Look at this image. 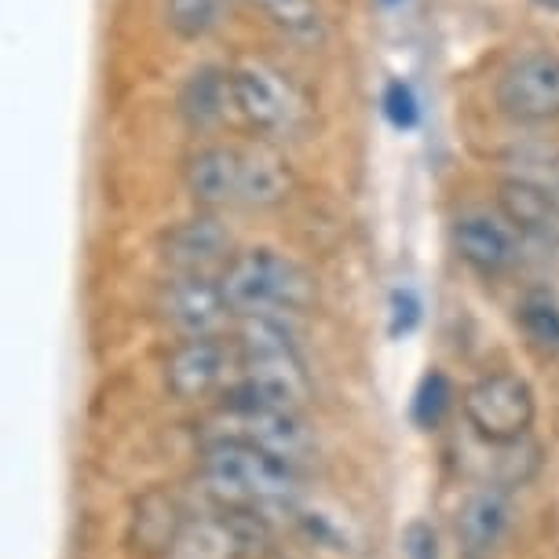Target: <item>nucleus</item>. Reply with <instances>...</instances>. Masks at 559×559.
<instances>
[{
    "mask_svg": "<svg viewBox=\"0 0 559 559\" xmlns=\"http://www.w3.org/2000/svg\"><path fill=\"white\" fill-rule=\"evenodd\" d=\"M238 381L227 406L238 409H289L300 414L311 399V381L297 344L282 319H246L238 336Z\"/></svg>",
    "mask_w": 559,
    "mask_h": 559,
    "instance_id": "obj_1",
    "label": "nucleus"
},
{
    "mask_svg": "<svg viewBox=\"0 0 559 559\" xmlns=\"http://www.w3.org/2000/svg\"><path fill=\"white\" fill-rule=\"evenodd\" d=\"M289 183L286 162L260 146H205L187 162V191L213 209L278 205L289 194Z\"/></svg>",
    "mask_w": 559,
    "mask_h": 559,
    "instance_id": "obj_2",
    "label": "nucleus"
},
{
    "mask_svg": "<svg viewBox=\"0 0 559 559\" xmlns=\"http://www.w3.org/2000/svg\"><path fill=\"white\" fill-rule=\"evenodd\" d=\"M205 490L238 512L282 509L300 490L297 464L238 439H216L202 453Z\"/></svg>",
    "mask_w": 559,
    "mask_h": 559,
    "instance_id": "obj_3",
    "label": "nucleus"
},
{
    "mask_svg": "<svg viewBox=\"0 0 559 559\" xmlns=\"http://www.w3.org/2000/svg\"><path fill=\"white\" fill-rule=\"evenodd\" d=\"M219 289L235 319H286L314 304V278L278 249H246L219 271Z\"/></svg>",
    "mask_w": 559,
    "mask_h": 559,
    "instance_id": "obj_4",
    "label": "nucleus"
},
{
    "mask_svg": "<svg viewBox=\"0 0 559 559\" xmlns=\"http://www.w3.org/2000/svg\"><path fill=\"white\" fill-rule=\"evenodd\" d=\"M461 409L472 431L487 439L490 447H515L531 431L537 403L531 384L520 373L498 369V373H487L476 384H468V392L461 395Z\"/></svg>",
    "mask_w": 559,
    "mask_h": 559,
    "instance_id": "obj_5",
    "label": "nucleus"
},
{
    "mask_svg": "<svg viewBox=\"0 0 559 559\" xmlns=\"http://www.w3.org/2000/svg\"><path fill=\"white\" fill-rule=\"evenodd\" d=\"M235 114L260 135H293L304 124V99L297 88L263 62L230 70Z\"/></svg>",
    "mask_w": 559,
    "mask_h": 559,
    "instance_id": "obj_6",
    "label": "nucleus"
},
{
    "mask_svg": "<svg viewBox=\"0 0 559 559\" xmlns=\"http://www.w3.org/2000/svg\"><path fill=\"white\" fill-rule=\"evenodd\" d=\"M498 107L520 124H545L559 118V56L523 51L498 78Z\"/></svg>",
    "mask_w": 559,
    "mask_h": 559,
    "instance_id": "obj_7",
    "label": "nucleus"
},
{
    "mask_svg": "<svg viewBox=\"0 0 559 559\" xmlns=\"http://www.w3.org/2000/svg\"><path fill=\"white\" fill-rule=\"evenodd\" d=\"M165 325L179 333L183 341H209V336H224L235 311L219 289V278L213 282L209 274H176L165 282L162 297H157Z\"/></svg>",
    "mask_w": 559,
    "mask_h": 559,
    "instance_id": "obj_8",
    "label": "nucleus"
},
{
    "mask_svg": "<svg viewBox=\"0 0 559 559\" xmlns=\"http://www.w3.org/2000/svg\"><path fill=\"white\" fill-rule=\"evenodd\" d=\"M238 344L224 336L209 341H183L165 362V388L176 399H205L219 388H235L238 381Z\"/></svg>",
    "mask_w": 559,
    "mask_h": 559,
    "instance_id": "obj_9",
    "label": "nucleus"
},
{
    "mask_svg": "<svg viewBox=\"0 0 559 559\" xmlns=\"http://www.w3.org/2000/svg\"><path fill=\"white\" fill-rule=\"evenodd\" d=\"M453 249L479 274H504L523 257V230L504 213L468 209L453 219Z\"/></svg>",
    "mask_w": 559,
    "mask_h": 559,
    "instance_id": "obj_10",
    "label": "nucleus"
},
{
    "mask_svg": "<svg viewBox=\"0 0 559 559\" xmlns=\"http://www.w3.org/2000/svg\"><path fill=\"white\" fill-rule=\"evenodd\" d=\"M219 439H238L249 447H260L274 453V457L297 464L311 453L314 439L308 425L300 420V414L289 409H238L227 406V431Z\"/></svg>",
    "mask_w": 559,
    "mask_h": 559,
    "instance_id": "obj_11",
    "label": "nucleus"
},
{
    "mask_svg": "<svg viewBox=\"0 0 559 559\" xmlns=\"http://www.w3.org/2000/svg\"><path fill=\"white\" fill-rule=\"evenodd\" d=\"M512 531V493L501 483H487V487L472 490L457 512V537L461 548L472 559L490 556L493 548L504 542Z\"/></svg>",
    "mask_w": 559,
    "mask_h": 559,
    "instance_id": "obj_12",
    "label": "nucleus"
},
{
    "mask_svg": "<svg viewBox=\"0 0 559 559\" xmlns=\"http://www.w3.org/2000/svg\"><path fill=\"white\" fill-rule=\"evenodd\" d=\"M246 526L235 515H198L179 531L168 559H241L246 556Z\"/></svg>",
    "mask_w": 559,
    "mask_h": 559,
    "instance_id": "obj_13",
    "label": "nucleus"
},
{
    "mask_svg": "<svg viewBox=\"0 0 559 559\" xmlns=\"http://www.w3.org/2000/svg\"><path fill=\"white\" fill-rule=\"evenodd\" d=\"M230 252V235L216 219H191V224L176 227L168 235V263L179 274H205L209 263L227 260Z\"/></svg>",
    "mask_w": 559,
    "mask_h": 559,
    "instance_id": "obj_14",
    "label": "nucleus"
},
{
    "mask_svg": "<svg viewBox=\"0 0 559 559\" xmlns=\"http://www.w3.org/2000/svg\"><path fill=\"white\" fill-rule=\"evenodd\" d=\"M179 110L194 129H213L235 110V88H230V73L224 70H198L179 92Z\"/></svg>",
    "mask_w": 559,
    "mask_h": 559,
    "instance_id": "obj_15",
    "label": "nucleus"
},
{
    "mask_svg": "<svg viewBox=\"0 0 559 559\" xmlns=\"http://www.w3.org/2000/svg\"><path fill=\"white\" fill-rule=\"evenodd\" d=\"M183 523H187L183 512H179V504L173 498H165V493H151V498H143L140 509H135L132 537L140 542L143 556L168 559L179 531H183Z\"/></svg>",
    "mask_w": 559,
    "mask_h": 559,
    "instance_id": "obj_16",
    "label": "nucleus"
},
{
    "mask_svg": "<svg viewBox=\"0 0 559 559\" xmlns=\"http://www.w3.org/2000/svg\"><path fill=\"white\" fill-rule=\"evenodd\" d=\"M520 325L523 336L534 352L542 355H559V300L552 293H526L520 300Z\"/></svg>",
    "mask_w": 559,
    "mask_h": 559,
    "instance_id": "obj_17",
    "label": "nucleus"
},
{
    "mask_svg": "<svg viewBox=\"0 0 559 559\" xmlns=\"http://www.w3.org/2000/svg\"><path fill=\"white\" fill-rule=\"evenodd\" d=\"M274 26H282L297 40L322 37V8L319 0H252Z\"/></svg>",
    "mask_w": 559,
    "mask_h": 559,
    "instance_id": "obj_18",
    "label": "nucleus"
},
{
    "mask_svg": "<svg viewBox=\"0 0 559 559\" xmlns=\"http://www.w3.org/2000/svg\"><path fill=\"white\" fill-rule=\"evenodd\" d=\"M531 183L534 191H542L548 202L559 209V151L556 146H526L515 154V176Z\"/></svg>",
    "mask_w": 559,
    "mask_h": 559,
    "instance_id": "obj_19",
    "label": "nucleus"
},
{
    "mask_svg": "<svg viewBox=\"0 0 559 559\" xmlns=\"http://www.w3.org/2000/svg\"><path fill=\"white\" fill-rule=\"evenodd\" d=\"M224 0H165V19L179 37L194 40L219 26Z\"/></svg>",
    "mask_w": 559,
    "mask_h": 559,
    "instance_id": "obj_20",
    "label": "nucleus"
},
{
    "mask_svg": "<svg viewBox=\"0 0 559 559\" xmlns=\"http://www.w3.org/2000/svg\"><path fill=\"white\" fill-rule=\"evenodd\" d=\"M450 399H453V388L447 377L439 373V369H431V373L420 381L417 388V399H414V420L420 428H436L442 414L450 409Z\"/></svg>",
    "mask_w": 559,
    "mask_h": 559,
    "instance_id": "obj_21",
    "label": "nucleus"
},
{
    "mask_svg": "<svg viewBox=\"0 0 559 559\" xmlns=\"http://www.w3.org/2000/svg\"><path fill=\"white\" fill-rule=\"evenodd\" d=\"M384 118L392 121L399 132L417 129L420 107H417L414 88H409L406 81H388V88H384Z\"/></svg>",
    "mask_w": 559,
    "mask_h": 559,
    "instance_id": "obj_22",
    "label": "nucleus"
},
{
    "mask_svg": "<svg viewBox=\"0 0 559 559\" xmlns=\"http://www.w3.org/2000/svg\"><path fill=\"white\" fill-rule=\"evenodd\" d=\"M420 322V300L414 289H395L392 293V336L414 333V325Z\"/></svg>",
    "mask_w": 559,
    "mask_h": 559,
    "instance_id": "obj_23",
    "label": "nucleus"
},
{
    "mask_svg": "<svg viewBox=\"0 0 559 559\" xmlns=\"http://www.w3.org/2000/svg\"><path fill=\"white\" fill-rule=\"evenodd\" d=\"M406 552L414 559H436V534H431L428 526H409Z\"/></svg>",
    "mask_w": 559,
    "mask_h": 559,
    "instance_id": "obj_24",
    "label": "nucleus"
},
{
    "mask_svg": "<svg viewBox=\"0 0 559 559\" xmlns=\"http://www.w3.org/2000/svg\"><path fill=\"white\" fill-rule=\"evenodd\" d=\"M537 8H545V12H556L559 15V0H534Z\"/></svg>",
    "mask_w": 559,
    "mask_h": 559,
    "instance_id": "obj_25",
    "label": "nucleus"
},
{
    "mask_svg": "<svg viewBox=\"0 0 559 559\" xmlns=\"http://www.w3.org/2000/svg\"><path fill=\"white\" fill-rule=\"evenodd\" d=\"M384 4H399V0H384Z\"/></svg>",
    "mask_w": 559,
    "mask_h": 559,
    "instance_id": "obj_26",
    "label": "nucleus"
}]
</instances>
